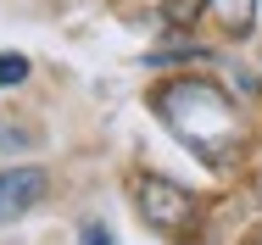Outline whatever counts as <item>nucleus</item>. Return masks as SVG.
<instances>
[{"label":"nucleus","mask_w":262,"mask_h":245,"mask_svg":"<svg viewBox=\"0 0 262 245\" xmlns=\"http://www.w3.org/2000/svg\"><path fill=\"white\" fill-rule=\"evenodd\" d=\"M84 245H112V234H106L101 223H90V229H84Z\"/></svg>","instance_id":"6"},{"label":"nucleus","mask_w":262,"mask_h":245,"mask_svg":"<svg viewBox=\"0 0 262 245\" xmlns=\"http://www.w3.org/2000/svg\"><path fill=\"white\" fill-rule=\"evenodd\" d=\"M23 78H28V56L0 50V90H6V84H23Z\"/></svg>","instance_id":"5"},{"label":"nucleus","mask_w":262,"mask_h":245,"mask_svg":"<svg viewBox=\"0 0 262 245\" xmlns=\"http://www.w3.org/2000/svg\"><path fill=\"white\" fill-rule=\"evenodd\" d=\"M157 112H162V123L207 162H229V150L240 140L234 100L217 84H207V78H173L167 90H157Z\"/></svg>","instance_id":"1"},{"label":"nucleus","mask_w":262,"mask_h":245,"mask_svg":"<svg viewBox=\"0 0 262 245\" xmlns=\"http://www.w3.org/2000/svg\"><path fill=\"white\" fill-rule=\"evenodd\" d=\"M140 212H145V223H157V229H184L190 217H195V201L190 190H179V184H167V179H145L140 184Z\"/></svg>","instance_id":"2"},{"label":"nucleus","mask_w":262,"mask_h":245,"mask_svg":"<svg viewBox=\"0 0 262 245\" xmlns=\"http://www.w3.org/2000/svg\"><path fill=\"white\" fill-rule=\"evenodd\" d=\"M195 6L212 11L229 34H246V28H251V17H257V0H195ZM195 6H190V11H195Z\"/></svg>","instance_id":"4"},{"label":"nucleus","mask_w":262,"mask_h":245,"mask_svg":"<svg viewBox=\"0 0 262 245\" xmlns=\"http://www.w3.org/2000/svg\"><path fill=\"white\" fill-rule=\"evenodd\" d=\"M39 195H45V173H39V167H11V173H0V223H6V217H23Z\"/></svg>","instance_id":"3"}]
</instances>
